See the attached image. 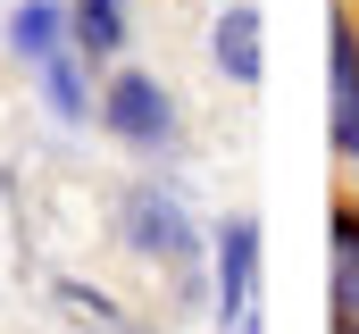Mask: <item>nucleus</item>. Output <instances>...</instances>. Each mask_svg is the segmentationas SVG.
Wrapping results in <instances>:
<instances>
[{
  "label": "nucleus",
  "instance_id": "f257e3e1",
  "mask_svg": "<svg viewBox=\"0 0 359 334\" xmlns=\"http://www.w3.org/2000/svg\"><path fill=\"white\" fill-rule=\"evenodd\" d=\"M117 218H126V234L151 250V259H176V250H192V234H184V209L159 192V184H134Z\"/></svg>",
  "mask_w": 359,
  "mask_h": 334
},
{
  "label": "nucleus",
  "instance_id": "f03ea898",
  "mask_svg": "<svg viewBox=\"0 0 359 334\" xmlns=\"http://www.w3.org/2000/svg\"><path fill=\"white\" fill-rule=\"evenodd\" d=\"M109 126H117L126 142H168V134H176V117H168V100H159L151 76H117L109 84Z\"/></svg>",
  "mask_w": 359,
  "mask_h": 334
},
{
  "label": "nucleus",
  "instance_id": "7ed1b4c3",
  "mask_svg": "<svg viewBox=\"0 0 359 334\" xmlns=\"http://www.w3.org/2000/svg\"><path fill=\"white\" fill-rule=\"evenodd\" d=\"M334 151L359 159V42H351V25H334Z\"/></svg>",
  "mask_w": 359,
  "mask_h": 334
},
{
  "label": "nucleus",
  "instance_id": "20e7f679",
  "mask_svg": "<svg viewBox=\"0 0 359 334\" xmlns=\"http://www.w3.org/2000/svg\"><path fill=\"white\" fill-rule=\"evenodd\" d=\"M334 334H359V218H334Z\"/></svg>",
  "mask_w": 359,
  "mask_h": 334
},
{
  "label": "nucleus",
  "instance_id": "39448f33",
  "mask_svg": "<svg viewBox=\"0 0 359 334\" xmlns=\"http://www.w3.org/2000/svg\"><path fill=\"white\" fill-rule=\"evenodd\" d=\"M243 293H251V226H226L217 234V301H226V326L243 318Z\"/></svg>",
  "mask_w": 359,
  "mask_h": 334
},
{
  "label": "nucleus",
  "instance_id": "423d86ee",
  "mask_svg": "<svg viewBox=\"0 0 359 334\" xmlns=\"http://www.w3.org/2000/svg\"><path fill=\"white\" fill-rule=\"evenodd\" d=\"M217 67H226L234 84L259 76V17H251V8H234V17L217 25Z\"/></svg>",
  "mask_w": 359,
  "mask_h": 334
},
{
  "label": "nucleus",
  "instance_id": "0eeeda50",
  "mask_svg": "<svg viewBox=\"0 0 359 334\" xmlns=\"http://www.w3.org/2000/svg\"><path fill=\"white\" fill-rule=\"evenodd\" d=\"M76 42H84L92 59H109V51L126 42V0H84V8H76Z\"/></svg>",
  "mask_w": 359,
  "mask_h": 334
},
{
  "label": "nucleus",
  "instance_id": "6e6552de",
  "mask_svg": "<svg viewBox=\"0 0 359 334\" xmlns=\"http://www.w3.org/2000/svg\"><path fill=\"white\" fill-rule=\"evenodd\" d=\"M59 25H67V17H59L50 0H25L8 34H17V51H25V59H50V51H59Z\"/></svg>",
  "mask_w": 359,
  "mask_h": 334
}]
</instances>
